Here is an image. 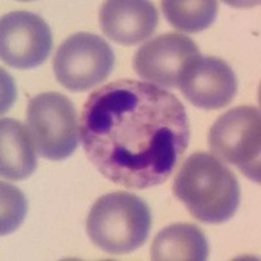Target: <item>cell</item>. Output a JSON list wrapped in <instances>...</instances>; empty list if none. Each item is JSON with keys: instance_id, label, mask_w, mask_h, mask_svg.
<instances>
[{"instance_id": "1", "label": "cell", "mask_w": 261, "mask_h": 261, "mask_svg": "<svg viewBox=\"0 0 261 261\" xmlns=\"http://www.w3.org/2000/svg\"><path fill=\"white\" fill-rule=\"evenodd\" d=\"M81 144L106 179L132 190L165 183L190 144V122L172 93L120 80L89 95L81 113Z\"/></svg>"}, {"instance_id": "2", "label": "cell", "mask_w": 261, "mask_h": 261, "mask_svg": "<svg viewBox=\"0 0 261 261\" xmlns=\"http://www.w3.org/2000/svg\"><path fill=\"white\" fill-rule=\"evenodd\" d=\"M172 190L196 220L205 223L227 222L241 201L234 172L204 151L193 153L184 161Z\"/></svg>"}, {"instance_id": "3", "label": "cell", "mask_w": 261, "mask_h": 261, "mask_svg": "<svg viewBox=\"0 0 261 261\" xmlns=\"http://www.w3.org/2000/svg\"><path fill=\"white\" fill-rule=\"evenodd\" d=\"M151 213L141 197L124 191L107 193L93 204L86 232L94 246L111 255L136 251L148 239Z\"/></svg>"}, {"instance_id": "4", "label": "cell", "mask_w": 261, "mask_h": 261, "mask_svg": "<svg viewBox=\"0 0 261 261\" xmlns=\"http://www.w3.org/2000/svg\"><path fill=\"white\" fill-rule=\"evenodd\" d=\"M209 148L217 160L237 166L260 183L261 116L257 107L239 106L222 114L212 125Z\"/></svg>"}, {"instance_id": "5", "label": "cell", "mask_w": 261, "mask_h": 261, "mask_svg": "<svg viewBox=\"0 0 261 261\" xmlns=\"http://www.w3.org/2000/svg\"><path fill=\"white\" fill-rule=\"evenodd\" d=\"M28 127L37 153L50 161H63L79 144V118L73 103L57 92L41 93L28 106Z\"/></svg>"}, {"instance_id": "6", "label": "cell", "mask_w": 261, "mask_h": 261, "mask_svg": "<svg viewBox=\"0 0 261 261\" xmlns=\"http://www.w3.org/2000/svg\"><path fill=\"white\" fill-rule=\"evenodd\" d=\"M115 62L114 51L102 37L76 33L63 41L54 58V73L69 92H86L106 80Z\"/></svg>"}, {"instance_id": "7", "label": "cell", "mask_w": 261, "mask_h": 261, "mask_svg": "<svg viewBox=\"0 0 261 261\" xmlns=\"http://www.w3.org/2000/svg\"><path fill=\"white\" fill-rule=\"evenodd\" d=\"M53 48L50 27L41 16L28 11L7 13L0 21V55L16 69L36 68Z\"/></svg>"}, {"instance_id": "8", "label": "cell", "mask_w": 261, "mask_h": 261, "mask_svg": "<svg viewBox=\"0 0 261 261\" xmlns=\"http://www.w3.org/2000/svg\"><path fill=\"white\" fill-rule=\"evenodd\" d=\"M200 55L195 42L179 33L162 34L137 50L134 58L135 72L158 88H178L184 65Z\"/></svg>"}, {"instance_id": "9", "label": "cell", "mask_w": 261, "mask_h": 261, "mask_svg": "<svg viewBox=\"0 0 261 261\" xmlns=\"http://www.w3.org/2000/svg\"><path fill=\"white\" fill-rule=\"evenodd\" d=\"M178 88L193 106L217 110L231 103L238 83L225 60L197 55L184 65Z\"/></svg>"}, {"instance_id": "10", "label": "cell", "mask_w": 261, "mask_h": 261, "mask_svg": "<svg viewBox=\"0 0 261 261\" xmlns=\"http://www.w3.org/2000/svg\"><path fill=\"white\" fill-rule=\"evenodd\" d=\"M102 32L119 45H137L153 34L158 12L150 2L111 0L105 2L99 13Z\"/></svg>"}, {"instance_id": "11", "label": "cell", "mask_w": 261, "mask_h": 261, "mask_svg": "<svg viewBox=\"0 0 261 261\" xmlns=\"http://www.w3.org/2000/svg\"><path fill=\"white\" fill-rule=\"evenodd\" d=\"M36 148L29 129L15 119L0 122V174L7 180H25L37 167Z\"/></svg>"}, {"instance_id": "12", "label": "cell", "mask_w": 261, "mask_h": 261, "mask_svg": "<svg viewBox=\"0 0 261 261\" xmlns=\"http://www.w3.org/2000/svg\"><path fill=\"white\" fill-rule=\"evenodd\" d=\"M150 253L154 261H204L209 256V244L197 226L174 223L158 232Z\"/></svg>"}, {"instance_id": "13", "label": "cell", "mask_w": 261, "mask_h": 261, "mask_svg": "<svg viewBox=\"0 0 261 261\" xmlns=\"http://www.w3.org/2000/svg\"><path fill=\"white\" fill-rule=\"evenodd\" d=\"M161 8L166 20L175 29L187 33H197L213 24L218 11V4L213 0H165L161 3Z\"/></svg>"}, {"instance_id": "14", "label": "cell", "mask_w": 261, "mask_h": 261, "mask_svg": "<svg viewBox=\"0 0 261 261\" xmlns=\"http://www.w3.org/2000/svg\"><path fill=\"white\" fill-rule=\"evenodd\" d=\"M27 213L24 195L11 184L2 183V235L17 230Z\"/></svg>"}]
</instances>
